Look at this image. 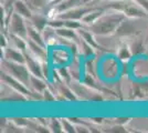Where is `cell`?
I'll use <instances>...</instances> for the list:
<instances>
[{"mask_svg": "<svg viewBox=\"0 0 148 133\" xmlns=\"http://www.w3.org/2000/svg\"><path fill=\"white\" fill-rule=\"evenodd\" d=\"M125 18L126 16L118 11L110 16H102L95 23L90 25V31L94 33L95 36H101V37L113 36L115 34L121 22Z\"/></svg>", "mask_w": 148, "mask_h": 133, "instance_id": "cell-1", "label": "cell"}, {"mask_svg": "<svg viewBox=\"0 0 148 133\" xmlns=\"http://www.w3.org/2000/svg\"><path fill=\"white\" fill-rule=\"evenodd\" d=\"M106 9H113L115 11L124 13L127 18L133 19H143L148 18V13L145 9H143L138 3H136L134 0H115L110 2Z\"/></svg>", "mask_w": 148, "mask_h": 133, "instance_id": "cell-2", "label": "cell"}, {"mask_svg": "<svg viewBox=\"0 0 148 133\" xmlns=\"http://www.w3.org/2000/svg\"><path fill=\"white\" fill-rule=\"evenodd\" d=\"M1 64L5 67V69L7 70L8 73H10L12 76L17 78L22 83H25V85L30 84L31 72L25 63H17V62H12V61H9L6 59H2Z\"/></svg>", "mask_w": 148, "mask_h": 133, "instance_id": "cell-3", "label": "cell"}, {"mask_svg": "<svg viewBox=\"0 0 148 133\" xmlns=\"http://www.w3.org/2000/svg\"><path fill=\"white\" fill-rule=\"evenodd\" d=\"M71 88L73 89L75 94L77 95V98L84 101H91V102H101L103 101V96L101 95L99 91H96L94 89L90 88L85 85L84 83L82 84L81 81L77 82H71L70 83Z\"/></svg>", "mask_w": 148, "mask_h": 133, "instance_id": "cell-4", "label": "cell"}, {"mask_svg": "<svg viewBox=\"0 0 148 133\" xmlns=\"http://www.w3.org/2000/svg\"><path fill=\"white\" fill-rule=\"evenodd\" d=\"M7 30L9 31V33L12 34H17L19 37H22L25 39H28V25H25L23 17L20 16L18 12L12 13V17L10 19V22L8 25Z\"/></svg>", "mask_w": 148, "mask_h": 133, "instance_id": "cell-5", "label": "cell"}, {"mask_svg": "<svg viewBox=\"0 0 148 133\" xmlns=\"http://www.w3.org/2000/svg\"><path fill=\"white\" fill-rule=\"evenodd\" d=\"M136 19L133 18H125L121 22L119 27L115 32V36L118 38H128V37H136L140 33V29H138V27L135 22Z\"/></svg>", "mask_w": 148, "mask_h": 133, "instance_id": "cell-6", "label": "cell"}, {"mask_svg": "<svg viewBox=\"0 0 148 133\" xmlns=\"http://www.w3.org/2000/svg\"><path fill=\"white\" fill-rule=\"evenodd\" d=\"M0 76H1V81L5 83V84H7L8 87H10V88L13 89L17 92H20L22 94L27 95L29 98V100H30L32 91H30V89L28 88V85H25V83H22L17 78L12 76L10 73H6L5 71H1Z\"/></svg>", "mask_w": 148, "mask_h": 133, "instance_id": "cell-7", "label": "cell"}, {"mask_svg": "<svg viewBox=\"0 0 148 133\" xmlns=\"http://www.w3.org/2000/svg\"><path fill=\"white\" fill-rule=\"evenodd\" d=\"M97 7H75L72 8L68 11H64V12L60 13L58 16V18H61L64 20H82L83 17H85L87 13L95 10Z\"/></svg>", "mask_w": 148, "mask_h": 133, "instance_id": "cell-8", "label": "cell"}, {"mask_svg": "<svg viewBox=\"0 0 148 133\" xmlns=\"http://www.w3.org/2000/svg\"><path fill=\"white\" fill-rule=\"evenodd\" d=\"M23 53L25 57V65L28 67L31 74L44 79L43 71H42V62H40V60L38 58H36L33 54H30L28 51H25Z\"/></svg>", "mask_w": 148, "mask_h": 133, "instance_id": "cell-9", "label": "cell"}, {"mask_svg": "<svg viewBox=\"0 0 148 133\" xmlns=\"http://www.w3.org/2000/svg\"><path fill=\"white\" fill-rule=\"evenodd\" d=\"M3 59L17 62V63H25V53L19 49H12V48H8L3 49Z\"/></svg>", "mask_w": 148, "mask_h": 133, "instance_id": "cell-10", "label": "cell"}, {"mask_svg": "<svg viewBox=\"0 0 148 133\" xmlns=\"http://www.w3.org/2000/svg\"><path fill=\"white\" fill-rule=\"evenodd\" d=\"M28 48L31 51V53L36 58H38L39 60H42V62L43 61H48V51L42 45H40L37 42L28 39Z\"/></svg>", "mask_w": 148, "mask_h": 133, "instance_id": "cell-11", "label": "cell"}, {"mask_svg": "<svg viewBox=\"0 0 148 133\" xmlns=\"http://www.w3.org/2000/svg\"><path fill=\"white\" fill-rule=\"evenodd\" d=\"M52 62L56 67H61V65H66L69 63V60H70V54H69L68 50L65 49H56L53 51L52 56Z\"/></svg>", "mask_w": 148, "mask_h": 133, "instance_id": "cell-12", "label": "cell"}, {"mask_svg": "<svg viewBox=\"0 0 148 133\" xmlns=\"http://www.w3.org/2000/svg\"><path fill=\"white\" fill-rule=\"evenodd\" d=\"M106 10H107V9H106L105 7H103V8L97 7L95 10H93V11H91V12H88L85 17H83V19L81 20V21L87 25H92L93 23H95L102 16H104V13Z\"/></svg>", "mask_w": 148, "mask_h": 133, "instance_id": "cell-13", "label": "cell"}, {"mask_svg": "<svg viewBox=\"0 0 148 133\" xmlns=\"http://www.w3.org/2000/svg\"><path fill=\"white\" fill-rule=\"evenodd\" d=\"M13 9L16 12H18L20 16H22L25 19H31L33 13H32V9L27 5L25 0H17L13 3Z\"/></svg>", "mask_w": 148, "mask_h": 133, "instance_id": "cell-14", "label": "cell"}, {"mask_svg": "<svg viewBox=\"0 0 148 133\" xmlns=\"http://www.w3.org/2000/svg\"><path fill=\"white\" fill-rule=\"evenodd\" d=\"M31 23L33 25L36 29H37L38 31L40 32H43L44 29L49 25V17L45 14H33L32 16V18H31Z\"/></svg>", "mask_w": 148, "mask_h": 133, "instance_id": "cell-15", "label": "cell"}, {"mask_svg": "<svg viewBox=\"0 0 148 133\" xmlns=\"http://www.w3.org/2000/svg\"><path fill=\"white\" fill-rule=\"evenodd\" d=\"M148 98V82L134 83L132 99H143Z\"/></svg>", "mask_w": 148, "mask_h": 133, "instance_id": "cell-16", "label": "cell"}, {"mask_svg": "<svg viewBox=\"0 0 148 133\" xmlns=\"http://www.w3.org/2000/svg\"><path fill=\"white\" fill-rule=\"evenodd\" d=\"M58 89L60 91V94L62 96H64L65 100H68V101H77L79 100V98H77V95L75 94L73 89L70 88L68 85V83L65 82L58 83Z\"/></svg>", "mask_w": 148, "mask_h": 133, "instance_id": "cell-17", "label": "cell"}, {"mask_svg": "<svg viewBox=\"0 0 148 133\" xmlns=\"http://www.w3.org/2000/svg\"><path fill=\"white\" fill-rule=\"evenodd\" d=\"M41 33L42 32L38 31L33 25H28V39L37 42L38 44L42 45L45 49H48V44H47V42H45V40H44V38L42 37Z\"/></svg>", "mask_w": 148, "mask_h": 133, "instance_id": "cell-18", "label": "cell"}, {"mask_svg": "<svg viewBox=\"0 0 148 133\" xmlns=\"http://www.w3.org/2000/svg\"><path fill=\"white\" fill-rule=\"evenodd\" d=\"M79 34L81 36V38L83 39V40H85L87 43L91 44L94 49H97V50H102V51H105V49L101 45V44L95 40L94 38V33L90 31V30H84V29H80L79 30Z\"/></svg>", "mask_w": 148, "mask_h": 133, "instance_id": "cell-19", "label": "cell"}, {"mask_svg": "<svg viewBox=\"0 0 148 133\" xmlns=\"http://www.w3.org/2000/svg\"><path fill=\"white\" fill-rule=\"evenodd\" d=\"M56 33L58 37H60L62 39H66V40H70V41L79 40V36L76 33V30L70 29V28H66V27H62V28L56 29Z\"/></svg>", "mask_w": 148, "mask_h": 133, "instance_id": "cell-20", "label": "cell"}, {"mask_svg": "<svg viewBox=\"0 0 148 133\" xmlns=\"http://www.w3.org/2000/svg\"><path fill=\"white\" fill-rule=\"evenodd\" d=\"M30 84L32 85V88L34 91H38L40 93H42L45 89L48 88L47 83L43 81L42 78H39V76H36L33 74H31V79H30Z\"/></svg>", "mask_w": 148, "mask_h": 133, "instance_id": "cell-21", "label": "cell"}, {"mask_svg": "<svg viewBox=\"0 0 148 133\" xmlns=\"http://www.w3.org/2000/svg\"><path fill=\"white\" fill-rule=\"evenodd\" d=\"M133 57V53L130 50V47L126 43H122L119 45L117 51V58L122 61H128Z\"/></svg>", "mask_w": 148, "mask_h": 133, "instance_id": "cell-22", "label": "cell"}, {"mask_svg": "<svg viewBox=\"0 0 148 133\" xmlns=\"http://www.w3.org/2000/svg\"><path fill=\"white\" fill-rule=\"evenodd\" d=\"M9 37L11 38L13 44L16 45L17 49H19L22 52L28 51V41H27V39L22 38V37H19L17 34H12V33H9Z\"/></svg>", "mask_w": 148, "mask_h": 133, "instance_id": "cell-23", "label": "cell"}, {"mask_svg": "<svg viewBox=\"0 0 148 133\" xmlns=\"http://www.w3.org/2000/svg\"><path fill=\"white\" fill-rule=\"evenodd\" d=\"M130 50L133 53V57H140V56L146 53L145 44L142 40H135L130 45Z\"/></svg>", "mask_w": 148, "mask_h": 133, "instance_id": "cell-24", "label": "cell"}, {"mask_svg": "<svg viewBox=\"0 0 148 133\" xmlns=\"http://www.w3.org/2000/svg\"><path fill=\"white\" fill-rule=\"evenodd\" d=\"M27 5L32 9V11L38 10H44L49 5V0H25Z\"/></svg>", "mask_w": 148, "mask_h": 133, "instance_id": "cell-25", "label": "cell"}, {"mask_svg": "<svg viewBox=\"0 0 148 133\" xmlns=\"http://www.w3.org/2000/svg\"><path fill=\"white\" fill-rule=\"evenodd\" d=\"M1 101L2 102H28L29 101V98H28L27 95L20 93V92L14 91V93H12L10 96H7V98L1 99Z\"/></svg>", "mask_w": 148, "mask_h": 133, "instance_id": "cell-26", "label": "cell"}, {"mask_svg": "<svg viewBox=\"0 0 148 133\" xmlns=\"http://www.w3.org/2000/svg\"><path fill=\"white\" fill-rule=\"evenodd\" d=\"M81 45H82V54L85 59L95 57V49L91 44L87 43L85 40H83V39L81 40Z\"/></svg>", "mask_w": 148, "mask_h": 133, "instance_id": "cell-27", "label": "cell"}, {"mask_svg": "<svg viewBox=\"0 0 148 133\" xmlns=\"http://www.w3.org/2000/svg\"><path fill=\"white\" fill-rule=\"evenodd\" d=\"M58 71H59V73H60V76H61L62 80L64 81L65 83H70L72 82V79H73V76H72V72H70V70L66 65H61V67H58L56 68Z\"/></svg>", "mask_w": 148, "mask_h": 133, "instance_id": "cell-28", "label": "cell"}, {"mask_svg": "<svg viewBox=\"0 0 148 133\" xmlns=\"http://www.w3.org/2000/svg\"><path fill=\"white\" fill-rule=\"evenodd\" d=\"M49 127H50V130H51V132H54V133L64 132L63 125H62V121L59 120V119H56V118H52V119L50 120Z\"/></svg>", "mask_w": 148, "mask_h": 133, "instance_id": "cell-29", "label": "cell"}, {"mask_svg": "<svg viewBox=\"0 0 148 133\" xmlns=\"http://www.w3.org/2000/svg\"><path fill=\"white\" fill-rule=\"evenodd\" d=\"M63 130L66 133H75L76 132V127L74 125V123L70 119H61Z\"/></svg>", "mask_w": 148, "mask_h": 133, "instance_id": "cell-30", "label": "cell"}, {"mask_svg": "<svg viewBox=\"0 0 148 133\" xmlns=\"http://www.w3.org/2000/svg\"><path fill=\"white\" fill-rule=\"evenodd\" d=\"M64 20V19H63ZM64 27L73 29V30H80L82 29V22H80V20H64Z\"/></svg>", "mask_w": 148, "mask_h": 133, "instance_id": "cell-31", "label": "cell"}, {"mask_svg": "<svg viewBox=\"0 0 148 133\" xmlns=\"http://www.w3.org/2000/svg\"><path fill=\"white\" fill-rule=\"evenodd\" d=\"M11 122H13L16 125H18L21 129H25L30 125V122L27 120L25 118H12Z\"/></svg>", "mask_w": 148, "mask_h": 133, "instance_id": "cell-32", "label": "cell"}, {"mask_svg": "<svg viewBox=\"0 0 148 133\" xmlns=\"http://www.w3.org/2000/svg\"><path fill=\"white\" fill-rule=\"evenodd\" d=\"M42 71H43L44 79L50 81L51 76H52V68L50 67V64L48 61H43V62H42Z\"/></svg>", "mask_w": 148, "mask_h": 133, "instance_id": "cell-33", "label": "cell"}, {"mask_svg": "<svg viewBox=\"0 0 148 133\" xmlns=\"http://www.w3.org/2000/svg\"><path fill=\"white\" fill-rule=\"evenodd\" d=\"M42 95H43V100L47 102H54L56 101V95H54V93L50 90L49 88H47L45 90H44L43 92H42Z\"/></svg>", "mask_w": 148, "mask_h": 133, "instance_id": "cell-34", "label": "cell"}, {"mask_svg": "<svg viewBox=\"0 0 148 133\" xmlns=\"http://www.w3.org/2000/svg\"><path fill=\"white\" fill-rule=\"evenodd\" d=\"M49 27L53 28V29H59V28H62L64 27V20L61 19V18H53V19L49 20Z\"/></svg>", "mask_w": 148, "mask_h": 133, "instance_id": "cell-35", "label": "cell"}, {"mask_svg": "<svg viewBox=\"0 0 148 133\" xmlns=\"http://www.w3.org/2000/svg\"><path fill=\"white\" fill-rule=\"evenodd\" d=\"M104 132H110V133H125L127 132V130L125 129L124 125H121V124H115L114 127H110L107 130H104Z\"/></svg>", "mask_w": 148, "mask_h": 133, "instance_id": "cell-36", "label": "cell"}, {"mask_svg": "<svg viewBox=\"0 0 148 133\" xmlns=\"http://www.w3.org/2000/svg\"><path fill=\"white\" fill-rule=\"evenodd\" d=\"M130 118H126V116H121V118H117V119H115V123H117V124H121V125H126L127 123H130Z\"/></svg>", "mask_w": 148, "mask_h": 133, "instance_id": "cell-37", "label": "cell"}, {"mask_svg": "<svg viewBox=\"0 0 148 133\" xmlns=\"http://www.w3.org/2000/svg\"><path fill=\"white\" fill-rule=\"evenodd\" d=\"M0 47H1V49H6L8 47V39L3 32H1V34H0Z\"/></svg>", "mask_w": 148, "mask_h": 133, "instance_id": "cell-38", "label": "cell"}, {"mask_svg": "<svg viewBox=\"0 0 148 133\" xmlns=\"http://www.w3.org/2000/svg\"><path fill=\"white\" fill-rule=\"evenodd\" d=\"M134 1H135L136 3H138L143 9H145L146 12L148 13V0H134Z\"/></svg>", "mask_w": 148, "mask_h": 133, "instance_id": "cell-39", "label": "cell"}, {"mask_svg": "<svg viewBox=\"0 0 148 133\" xmlns=\"http://www.w3.org/2000/svg\"><path fill=\"white\" fill-rule=\"evenodd\" d=\"M90 120L96 124H102L104 122V118H90Z\"/></svg>", "mask_w": 148, "mask_h": 133, "instance_id": "cell-40", "label": "cell"}, {"mask_svg": "<svg viewBox=\"0 0 148 133\" xmlns=\"http://www.w3.org/2000/svg\"><path fill=\"white\" fill-rule=\"evenodd\" d=\"M70 49H71V52L73 53L74 56L77 53V47H76V44L73 43V44H70Z\"/></svg>", "mask_w": 148, "mask_h": 133, "instance_id": "cell-41", "label": "cell"}, {"mask_svg": "<svg viewBox=\"0 0 148 133\" xmlns=\"http://www.w3.org/2000/svg\"><path fill=\"white\" fill-rule=\"evenodd\" d=\"M16 1H17V0H6L5 7H6V8H11V7H13V3H14Z\"/></svg>", "mask_w": 148, "mask_h": 133, "instance_id": "cell-42", "label": "cell"}, {"mask_svg": "<svg viewBox=\"0 0 148 133\" xmlns=\"http://www.w3.org/2000/svg\"><path fill=\"white\" fill-rule=\"evenodd\" d=\"M63 1H65V0H54L53 2H51V3H50V6H52V7L58 6V5H60V3H62Z\"/></svg>", "mask_w": 148, "mask_h": 133, "instance_id": "cell-43", "label": "cell"}, {"mask_svg": "<svg viewBox=\"0 0 148 133\" xmlns=\"http://www.w3.org/2000/svg\"><path fill=\"white\" fill-rule=\"evenodd\" d=\"M146 43H148V34H147V37H146Z\"/></svg>", "mask_w": 148, "mask_h": 133, "instance_id": "cell-44", "label": "cell"}, {"mask_svg": "<svg viewBox=\"0 0 148 133\" xmlns=\"http://www.w3.org/2000/svg\"><path fill=\"white\" fill-rule=\"evenodd\" d=\"M53 1H54V0H49V5L51 3V2H53Z\"/></svg>", "mask_w": 148, "mask_h": 133, "instance_id": "cell-45", "label": "cell"}, {"mask_svg": "<svg viewBox=\"0 0 148 133\" xmlns=\"http://www.w3.org/2000/svg\"><path fill=\"white\" fill-rule=\"evenodd\" d=\"M87 1H95V0H87Z\"/></svg>", "mask_w": 148, "mask_h": 133, "instance_id": "cell-46", "label": "cell"}, {"mask_svg": "<svg viewBox=\"0 0 148 133\" xmlns=\"http://www.w3.org/2000/svg\"><path fill=\"white\" fill-rule=\"evenodd\" d=\"M112 1H115V0H112Z\"/></svg>", "mask_w": 148, "mask_h": 133, "instance_id": "cell-47", "label": "cell"}]
</instances>
